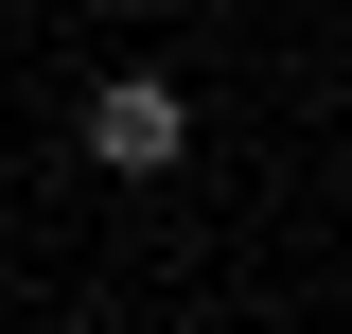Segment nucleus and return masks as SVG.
Instances as JSON below:
<instances>
[{
	"instance_id": "obj_1",
	"label": "nucleus",
	"mask_w": 352,
	"mask_h": 334,
	"mask_svg": "<svg viewBox=\"0 0 352 334\" xmlns=\"http://www.w3.org/2000/svg\"><path fill=\"white\" fill-rule=\"evenodd\" d=\"M88 159H106V176H176V159H194V106H176L159 71H106V88H88Z\"/></svg>"
}]
</instances>
